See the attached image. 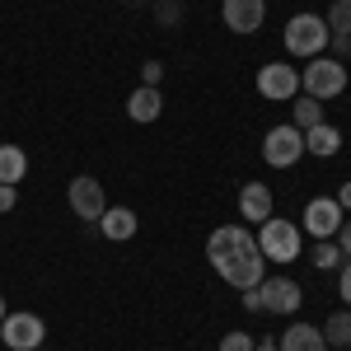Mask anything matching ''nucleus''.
Wrapping results in <instances>:
<instances>
[{"label":"nucleus","mask_w":351,"mask_h":351,"mask_svg":"<svg viewBox=\"0 0 351 351\" xmlns=\"http://www.w3.org/2000/svg\"><path fill=\"white\" fill-rule=\"evenodd\" d=\"M281 43H286V52L291 56H304V61H314V56L328 52V43H332V28H328L324 14H295V19H286V33H281Z\"/></svg>","instance_id":"obj_1"},{"label":"nucleus","mask_w":351,"mask_h":351,"mask_svg":"<svg viewBox=\"0 0 351 351\" xmlns=\"http://www.w3.org/2000/svg\"><path fill=\"white\" fill-rule=\"evenodd\" d=\"M347 61H337V56H314L304 71H300V89L309 94V99H319V104H328V99H337V94H347Z\"/></svg>","instance_id":"obj_2"},{"label":"nucleus","mask_w":351,"mask_h":351,"mask_svg":"<svg viewBox=\"0 0 351 351\" xmlns=\"http://www.w3.org/2000/svg\"><path fill=\"white\" fill-rule=\"evenodd\" d=\"M258 253L267 263H295L300 258V225L295 220H281V216H267L258 225Z\"/></svg>","instance_id":"obj_3"},{"label":"nucleus","mask_w":351,"mask_h":351,"mask_svg":"<svg viewBox=\"0 0 351 351\" xmlns=\"http://www.w3.org/2000/svg\"><path fill=\"white\" fill-rule=\"evenodd\" d=\"M253 248H258V239H253L248 225H220V230H211V239H206V263L216 271H225L230 263H239L243 253H253Z\"/></svg>","instance_id":"obj_4"},{"label":"nucleus","mask_w":351,"mask_h":351,"mask_svg":"<svg viewBox=\"0 0 351 351\" xmlns=\"http://www.w3.org/2000/svg\"><path fill=\"white\" fill-rule=\"evenodd\" d=\"M258 94L271 99V104L300 99V71L291 61H263V71H258Z\"/></svg>","instance_id":"obj_5"},{"label":"nucleus","mask_w":351,"mask_h":351,"mask_svg":"<svg viewBox=\"0 0 351 351\" xmlns=\"http://www.w3.org/2000/svg\"><path fill=\"white\" fill-rule=\"evenodd\" d=\"M43 337H47V324H43L38 314H28V309L5 314V324H0V342H5L10 351H38Z\"/></svg>","instance_id":"obj_6"},{"label":"nucleus","mask_w":351,"mask_h":351,"mask_svg":"<svg viewBox=\"0 0 351 351\" xmlns=\"http://www.w3.org/2000/svg\"><path fill=\"white\" fill-rule=\"evenodd\" d=\"M300 155H304V132L291 127V122H281V127H271V132L263 136V160H267L271 169H291Z\"/></svg>","instance_id":"obj_7"},{"label":"nucleus","mask_w":351,"mask_h":351,"mask_svg":"<svg viewBox=\"0 0 351 351\" xmlns=\"http://www.w3.org/2000/svg\"><path fill=\"white\" fill-rule=\"evenodd\" d=\"M66 202H71V211L80 220H89V225H99V216L108 211V197H104V183L99 178H89V173H80L75 183H71V192H66Z\"/></svg>","instance_id":"obj_8"},{"label":"nucleus","mask_w":351,"mask_h":351,"mask_svg":"<svg viewBox=\"0 0 351 351\" xmlns=\"http://www.w3.org/2000/svg\"><path fill=\"white\" fill-rule=\"evenodd\" d=\"M342 206H337V197H314L309 206H304V220H300V230L304 234H314V239H332L337 230H342Z\"/></svg>","instance_id":"obj_9"},{"label":"nucleus","mask_w":351,"mask_h":351,"mask_svg":"<svg viewBox=\"0 0 351 351\" xmlns=\"http://www.w3.org/2000/svg\"><path fill=\"white\" fill-rule=\"evenodd\" d=\"M263 309L267 314H295L300 304H304V291H300V281L291 276H263Z\"/></svg>","instance_id":"obj_10"},{"label":"nucleus","mask_w":351,"mask_h":351,"mask_svg":"<svg viewBox=\"0 0 351 351\" xmlns=\"http://www.w3.org/2000/svg\"><path fill=\"white\" fill-rule=\"evenodd\" d=\"M220 14H225L230 33H258L263 19H267V0H225Z\"/></svg>","instance_id":"obj_11"},{"label":"nucleus","mask_w":351,"mask_h":351,"mask_svg":"<svg viewBox=\"0 0 351 351\" xmlns=\"http://www.w3.org/2000/svg\"><path fill=\"white\" fill-rule=\"evenodd\" d=\"M263 267H267V258H263V253L253 248V253H243L239 263H230V267L220 271V276H225V281H230L234 291H253V286H263V276H267Z\"/></svg>","instance_id":"obj_12"},{"label":"nucleus","mask_w":351,"mask_h":351,"mask_svg":"<svg viewBox=\"0 0 351 351\" xmlns=\"http://www.w3.org/2000/svg\"><path fill=\"white\" fill-rule=\"evenodd\" d=\"M239 216H243V225H263V220L271 216V188L267 183H243Z\"/></svg>","instance_id":"obj_13"},{"label":"nucleus","mask_w":351,"mask_h":351,"mask_svg":"<svg viewBox=\"0 0 351 351\" xmlns=\"http://www.w3.org/2000/svg\"><path fill=\"white\" fill-rule=\"evenodd\" d=\"M160 112H164V94H160V89H150V84H141L132 99H127V117L141 122V127H145V122H155Z\"/></svg>","instance_id":"obj_14"},{"label":"nucleus","mask_w":351,"mask_h":351,"mask_svg":"<svg viewBox=\"0 0 351 351\" xmlns=\"http://www.w3.org/2000/svg\"><path fill=\"white\" fill-rule=\"evenodd\" d=\"M99 230H104L112 243L136 239V211H132V206H108V211L99 216Z\"/></svg>","instance_id":"obj_15"},{"label":"nucleus","mask_w":351,"mask_h":351,"mask_svg":"<svg viewBox=\"0 0 351 351\" xmlns=\"http://www.w3.org/2000/svg\"><path fill=\"white\" fill-rule=\"evenodd\" d=\"M304 150H309V155H319V160H332V155L342 150V132H337L332 122H319V127H309V132H304Z\"/></svg>","instance_id":"obj_16"},{"label":"nucleus","mask_w":351,"mask_h":351,"mask_svg":"<svg viewBox=\"0 0 351 351\" xmlns=\"http://www.w3.org/2000/svg\"><path fill=\"white\" fill-rule=\"evenodd\" d=\"M276 347H281V351H328V342H324V332H319V328L295 324V328H286V337H281Z\"/></svg>","instance_id":"obj_17"},{"label":"nucleus","mask_w":351,"mask_h":351,"mask_svg":"<svg viewBox=\"0 0 351 351\" xmlns=\"http://www.w3.org/2000/svg\"><path fill=\"white\" fill-rule=\"evenodd\" d=\"M28 173V155L19 145H0V183H10V188H19V178Z\"/></svg>","instance_id":"obj_18"},{"label":"nucleus","mask_w":351,"mask_h":351,"mask_svg":"<svg viewBox=\"0 0 351 351\" xmlns=\"http://www.w3.org/2000/svg\"><path fill=\"white\" fill-rule=\"evenodd\" d=\"M319 332H324L328 347H351V309H332Z\"/></svg>","instance_id":"obj_19"},{"label":"nucleus","mask_w":351,"mask_h":351,"mask_svg":"<svg viewBox=\"0 0 351 351\" xmlns=\"http://www.w3.org/2000/svg\"><path fill=\"white\" fill-rule=\"evenodd\" d=\"M319 122H328V117H324V104L304 94V99L295 104V122H291V127H300V132H309V127H319Z\"/></svg>","instance_id":"obj_20"},{"label":"nucleus","mask_w":351,"mask_h":351,"mask_svg":"<svg viewBox=\"0 0 351 351\" xmlns=\"http://www.w3.org/2000/svg\"><path fill=\"white\" fill-rule=\"evenodd\" d=\"M309 258H314V267H319V271H332L337 263H347V258H342V248H337L332 239H319V243H314V253H309Z\"/></svg>","instance_id":"obj_21"},{"label":"nucleus","mask_w":351,"mask_h":351,"mask_svg":"<svg viewBox=\"0 0 351 351\" xmlns=\"http://www.w3.org/2000/svg\"><path fill=\"white\" fill-rule=\"evenodd\" d=\"M324 19H328V28H332V33H351V0H332Z\"/></svg>","instance_id":"obj_22"},{"label":"nucleus","mask_w":351,"mask_h":351,"mask_svg":"<svg viewBox=\"0 0 351 351\" xmlns=\"http://www.w3.org/2000/svg\"><path fill=\"white\" fill-rule=\"evenodd\" d=\"M220 351H253V337L248 332H225L220 337Z\"/></svg>","instance_id":"obj_23"},{"label":"nucleus","mask_w":351,"mask_h":351,"mask_svg":"<svg viewBox=\"0 0 351 351\" xmlns=\"http://www.w3.org/2000/svg\"><path fill=\"white\" fill-rule=\"evenodd\" d=\"M155 19L160 24H178V0H155Z\"/></svg>","instance_id":"obj_24"},{"label":"nucleus","mask_w":351,"mask_h":351,"mask_svg":"<svg viewBox=\"0 0 351 351\" xmlns=\"http://www.w3.org/2000/svg\"><path fill=\"white\" fill-rule=\"evenodd\" d=\"M160 75H164V66H160V61H145V66H141V84L160 89Z\"/></svg>","instance_id":"obj_25"},{"label":"nucleus","mask_w":351,"mask_h":351,"mask_svg":"<svg viewBox=\"0 0 351 351\" xmlns=\"http://www.w3.org/2000/svg\"><path fill=\"white\" fill-rule=\"evenodd\" d=\"M14 206H19V188L0 183V216H5V211H14Z\"/></svg>","instance_id":"obj_26"},{"label":"nucleus","mask_w":351,"mask_h":351,"mask_svg":"<svg viewBox=\"0 0 351 351\" xmlns=\"http://www.w3.org/2000/svg\"><path fill=\"white\" fill-rule=\"evenodd\" d=\"M243 309H248V314H263V291H258V286L243 291Z\"/></svg>","instance_id":"obj_27"},{"label":"nucleus","mask_w":351,"mask_h":351,"mask_svg":"<svg viewBox=\"0 0 351 351\" xmlns=\"http://www.w3.org/2000/svg\"><path fill=\"white\" fill-rule=\"evenodd\" d=\"M337 248H342V258H351V220H342V230H337Z\"/></svg>","instance_id":"obj_28"},{"label":"nucleus","mask_w":351,"mask_h":351,"mask_svg":"<svg viewBox=\"0 0 351 351\" xmlns=\"http://www.w3.org/2000/svg\"><path fill=\"white\" fill-rule=\"evenodd\" d=\"M337 286H342V300H347V309H351V258L342 263V281Z\"/></svg>","instance_id":"obj_29"},{"label":"nucleus","mask_w":351,"mask_h":351,"mask_svg":"<svg viewBox=\"0 0 351 351\" xmlns=\"http://www.w3.org/2000/svg\"><path fill=\"white\" fill-rule=\"evenodd\" d=\"M332 43H337V61H347L351 56V33H332Z\"/></svg>","instance_id":"obj_30"},{"label":"nucleus","mask_w":351,"mask_h":351,"mask_svg":"<svg viewBox=\"0 0 351 351\" xmlns=\"http://www.w3.org/2000/svg\"><path fill=\"white\" fill-rule=\"evenodd\" d=\"M337 206H342V211H351V183H342V188H337Z\"/></svg>","instance_id":"obj_31"},{"label":"nucleus","mask_w":351,"mask_h":351,"mask_svg":"<svg viewBox=\"0 0 351 351\" xmlns=\"http://www.w3.org/2000/svg\"><path fill=\"white\" fill-rule=\"evenodd\" d=\"M253 351H281L276 342H253Z\"/></svg>","instance_id":"obj_32"},{"label":"nucleus","mask_w":351,"mask_h":351,"mask_svg":"<svg viewBox=\"0 0 351 351\" xmlns=\"http://www.w3.org/2000/svg\"><path fill=\"white\" fill-rule=\"evenodd\" d=\"M5 314H10V309H5V300H0V324H5Z\"/></svg>","instance_id":"obj_33"},{"label":"nucleus","mask_w":351,"mask_h":351,"mask_svg":"<svg viewBox=\"0 0 351 351\" xmlns=\"http://www.w3.org/2000/svg\"><path fill=\"white\" fill-rule=\"evenodd\" d=\"M38 351H43V347H38Z\"/></svg>","instance_id":"obj_34"}]
</instances>
